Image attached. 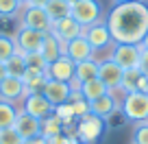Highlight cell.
Listing matches in <instances>:
<instances>
[{
    "instance_id": "cell-15",
    "label": "cell",
    "mask_w": 148,
    "mask_h": 144,
    "mask_svg": "<svg viewBox=\"0 0 148 144\" xmlns=\"http://www.w3.org/2000/svg\"><path fill=\"white\" fill-rule=\"evenodd\" d=\"M74 61L70 57H59V59L50 61L48 63V70H46V76L48 79H55V81H63V83H70L74 79Z\"/></svg>"
},
{
    "instance_id": "cell-5",
    "label": "cell",
    "mask_w": 148,
    "mask_h": 144,
    "mask_svg": "<svg viewBox=\"0 0 148 144\" xmlns=\"http://www.w3.org/2000/svg\"><path fill=\"white\" fill-rule=\"evenodd\" d=\"M111 59L116 61L122 70H137L142 61V46L135 44H113L111 48Z\"/></svg>"
},
{
    "instance_id": "cell-34",
    "label": "cell",
    "mask_w": 148,
    "mask_h": 144,
    "mask_svg": "<svg viewBox=\"0 0 148 144\" xmlns=\"http://www.w3.org/2000/svg\"><path fill=\"white\" fill-rule=\"evenodd\" d=\"M24 144H48V140L42 138V135H35V138H31V140H24Z\"/></svg>"
},
{
    "instance_id": "cell-30",
    "label": "cell",
    "mask_w": 148,
    "mask_h": 144,
    "mask_svg": "<svg viewBox=\"0 0 148 144\" xmlns=\"http://www.w3.org/2000/svg\"><path fill=\"white\" fill-rule=\"evenodd\" d=\"M131 144H148V122H139L133 127Z\"/></svg>"
},
{
    "instance_id": "cell-8",
    "label": "cell",
    "mask_w": 148,
    "mask_h": 144,
    "mask_svg": "<svg viewBox=\"0 0 148 144\" xmlns=\"http://www.w3.org/2000/svg\"><path fill=\"white\" fill-rule=\"evenodd\" d=\"M83 37L92 44L94 52L96 50H105V48H113V37H111L109 26H107L105 20H100V22L83 28Z\"/></svg>"
},
{
    "instance_id": "cell-27",
    "label": "cell",
    "mask_w": 148,
    "mask_h": 144,
    "mask_svg": "<svg viewBox=\"0 0 148 144\" xmlns=\"http://www.w3.org/2000/svg\"><path fill=\"white\" fill-rule=\"evenodd\" d=\"M26 70H35V72H46L48 70V61L42 52H26Z\"/></svg>"
},
{
    "instance_id": "cell-40",
    "label": "cell",
    "mask_w": 148,
    "mask_h": 144,
    "mask_svg": "<svg viewBox=\"0 0 148 144\" xmlns=\"http://www.w3.org/2000/svg\"><path fill=\"white\" fill-rule=\"evenodd\" d=\"M144 92H146V94H148V81H146V88H144Z\"/></svg>"
},
{
    "instance_id": "cell-1",
    "label": "cell",
    "mask_w": 148,
    "mask_h": 144,
    "mask_svg": "<svg viewBox=\"0 0 148 144\" xmlns=\"http://www.w3.org/2000/svg\"><path fill=\"white\" fill-rule=\"evenodd\" d=\"M105 22L109 26L113 44L139 46L148 33V5L144 0L113 5L105 15Z\"/></svg>"
},
{
    "instance_id": "cell-23",
    "label": "cell",
    "mask_w": 148,
    "mask_h": 144,
    "mask_svg": "<svg viewBox=\"0 0 148 144\" xmlns=\"http://www.w3.org/2000/svg\"><path fill=\"white\" fill-rule=\"evenodd\" d=\"M5 65H7V74L9 76L22 79V76L26 74V59H24V52H20V50H15L13 55L5 61Z\"/></svg>"
},
{
    "instance_id": "cell-3",
    "label": "cell",
    "mask_w": 148,
    "mask_h": 144,
    "mask_svg": "<svg viewBox=\"0 0 148 144\" xmlns=\"http://www.w3.org/2000/svg\"><path fill=\"white\" fill-rule=\"evenodd\" d=\"M72 15L83 28L92 26V24L105 20V11H102L100 0H76L72 5Z\"/></svg>"
},
{
    "instance_id": "cell-6",
    "label": "cell",
    "mask_w": 148,
    "mask_h": 144,
    "mask_svg": "<svg viewBox=\"0 0 148 144\" xmlns=\"http://www.w3.org/2000/svg\"><path fill=\"white\" fill-rule=\"evenodd\" d=\"M22 26H28L46 35L52 28V20L44 7H22Z\"/></svg>"
},
{
    "instance_id": "cell-4",
    "label": "cell",
    "mask_w": 148,
    "mask_h": 144,
    "mask_svg": "<svg viewBox=\"0 0 148 144\" xmlns=\"http://www.w3.org/2000/svg\"><path fill=\"white\" fill-rule=\"evenodd\" d=\"M102 133H105V120L102 118L87 114V116L76 120V138H79V142L96 144L102 138Z\"/></svg>"
},
{
    "instance_id": "cell-7",
    "label": "cell",
    "mask_w": 148,
    "mask_h": 144,
    "mask_svg": "<svg viewBox=\"0 0 148 144\" xmlns=\"http://www.w3.org/2000/svg\"><path fill=\"white\" fill-rule=\"evenodd\" d=\"M122 76H124V70L116 63V61L107 57V59L98 61V79L107 85L109 92H118L122 85Z\"/></svg>"
},
{
    "instance_id": "cell-17",
    "label": "cell",
    "mask_w": 148,
    "mask_h": 144,
    "mask_svg": "<svg viewBox=\"0 0 148 144\" xmlns=\"http://www.w3.org/2000/svg\"><path fill=\"white\" fill-rule=\"evenodd\" d=\"M13 129L18 131V135L22 140H31V138H35V135H42V120L28 116L26 112L20 109L18 118H15V122H13Z\"/></svg>"
},
{
    "instance_id": "cell-11",
    "label": "cell",
    "mask_w": 148,
    "mask_h": 144,
    "mask_svg": "<svg viewBox=\"0 0 148 144\" xmlns=\"http://www.w3.org/2000/svg\"><path fill=\"white\" fill-rule=\"evenodd\" d=\"M50 33L55 35L57 39H59L61 44H68L70 39H74V37H79V35H83V26H81V24L76 22L72 15H68V18L55 20V22H52Z\"/></svg>"
},
{
    "instance_id": "cell-12",
    "label": "cell",
    "mask_w": 148,
    "mask_h": 144,
    "mask_svg": "<svg viewBox=\"0 0 148 144\" xmlns=\"http://www.w3.org/2000/svg\"><path fill=\"white\" fill-rule=\"evenodd\" d=\"M28 96L26 88H24L22 79H18V76H7L2 83H0V101H9L13 103V105H22V101Z\"/></svg>"
},
{
    "instance_id": "cell-33",
    "label": "cell",
    "mask_w": 148,
    "mask_h": 144,
    "mask_svg": "<svg viewBox=\"0 0 148 144\" xmlns=\"http://www.w3.org/2000/svg\"><path fill=\"white\" fill-rule=\"evenodd\" d=\"M139 70H142L144 74L148 76V50L142 48V61H139Z\"/></svg>"
},
{
    "instance_id": "cell-19",
    "label": "cell",
    "mask_w": 148,
    "mask_h": 144,
    "mask_svg": "<svg viewBox=\"0 0 148 144\" xmlns=\"http://www.w3.org/2000/svg\"><path fill=\"white\" fill-rule=\"evenodd\" d=\"M63 46L65 44H61L59 39L52 35V33H46L44 35V44H42V55L46 57V61L50 63V61H55V59H59V57H63Z\"/></svg>"
},
{
    "instance_id": "cell-26",
    "label": "cell",
    "mask_w": 148,
    "mask_h": 144,
    "mask_svg": "<svg viewBox=\"0 0 148 144\" xmlns=\"http://www.w3.org/2000/svg\"><path fill=\"white\" fill-rule=\"evenodd\" d=\"M59 133H63V122H61V118L52 112L48 118L42 120V138L50 140V138H55V135H59Z\"/></svg>"
},
{
    "instance_id": "cell-29",
    "label": "cell",
    "mask_w": 148,
    "mask_h": 144,
    "mask_svg": "<svg viewBox=\"0 0 148 144\" xmlns=\"http://www.w3.org/2000/svg\"><path fill=\"white\" fill-rule=\"evenodd\" d=\"M22 11L18 0H0V18H15Z\"/></svg>"
},
{
    "instance_id": "cell-9",
    "label": "cell",
    "mask_w": 148,
    "mask_h": 144,
    "mask_svg": "<svg viewBox=\"0 0 148 144\" xmlns=\"http://www.w3.org/2000/svg\"><path fill=\"white\" fill-rule=\"evenodd\" d=\"M13 39H15L18 50L24 52V55H26V52H39V50H42V44H44V33L33 31V28L20 24V28L15 31Z\"/></svg>"
},
{
    "instance_id": "cell-37",
    "label": "cell",
    "mask_w": 148,
    "mask_h": 144,
    "mask_svg": "<svg viewBox=\"0 0 148 144\" xmlns=\"http://www.w3.org/2000/svg\"><path fill=\"white\" fill-rule=\"evenodd\" d=\"M139 46H142V48H144V50H148V33H146V37H144V39H142V44H139Z\"/></svg>"
},
{
    "instance_id": "cell-24",
    "label": "cell",
    "mask_w": 148,
    "mask_h": 144,
    "mask_svg": "<svg viewBox=\"0 0 148 144\" xmlns=\"http://www.w3.org/2000/svg\"><path fill=\"white\" fill-rule=\"evenodd\" d=\"M46 13L50 15V20H61V18H68L72 13V5H70L68 0H48L46 2Z\"/></svg>"
},
{
    "instance_id": "cell-14",
    "label": "cell",
    "mask_w": 148,
    "mask_h": 144,
    "mask_svg": "<svg viewBox=\"0 0 148 144\" xmlns=\"http://www.w3.org/2000/svg\"><path fill=\"white\" fill-rule=\"evenodd\" d=\"M42 94L48 98V103H50L52 107H59V105H63V103L70 101V94H72V90H70V83L48 79L46 85H44V90H42Z\"/></svg>"
},
{
    "instance_id": "cell-21",
    "label": "cell",
    "mask_w": 148,
    "mask_h": 144,
    "mask_svg": "<svg viewBox=\"0 0 148 144\" xmlns=\"http://www.w3.org/2000/svg\"><path fill=\"white\" fill-rule=\"evenodd\" d=\"M79 92L83 94V98H85L87 103H92V101H96V98L105 96L109 90H107V85L96 76V79H92V81H85V83H81V90H79Z\"/></svg>"
},
{
    "instance_id": "cell-13",
    "label": "cell",
    "mask_w": 148,
    "mask_h": 144,
    "mask_svg": "<svg viewBox=\"0 0 148 144\" xmlns=\"http://www.w3.org/2000/svg\"><path fill=\"white\" fill-rule=\"evenodd\" d=\"M63 55L70 57L74 63H81V61H85V59H94V48L83 35H79V37L70 39L63 46Z\"/></svg>"
},
{
    "instance_id": "cell-35",
    "label": "cell",
    "mask_w": 148,
    "mask_h": 144,
    "mask_svg": "<svg viewBox=\"0 0 148 144\" xmlns=\"http://www.w3.org/2000/svg\"><path fill=\"white\" fill-rule=\"evenodd\" d=\"M46 2L48 0H28L26 7H46Z\"/></svg>"
},
{
    "instance_id": "cell-42",
    "label": "cell",
    "mask_w": 148,
    "mask_h": 144,
    "mask_svg": "<svg viewBox=\"0 0 148 144\" xmlns=\"http://www.w3.org/2000/svg\"><path fill=\"white\" fill-rule=\"evenodd\" d=\"M74 144H85V142H74Z\"/></svg>"
},
{
    "instance_id": "cell-20",
    "label": "cell",
    "mask_w": 148,
    "mask_h": 144,
    "mask_svg": "<svg viewBox=\"0 0 148 144\" xmlns=\"http://www.w3.org/2000/svg\"><path fill=\"white\" fill-rule=\"evenodd\" d=\"M98 76V59H85L81 63L74 65V79L79 83H85V81H92Z\"/></svg>"
},
{
    "instance_id": "cell-31",
    "label": "cell",
    "mask_w": 148,
    "mask_h": 144,
    "mask_svg": "<svg viewBox=\"0 0 148 144\" xmlns=\"http://www.w3.org/2000/svg\"><path fill=\"white\" fill-rule=\"evenodd\" d=\"M0 144H24V140L11 127V129H0Z\"/></svg>"
},
{
    "instance_id": "cell-10",
    "label": "cell",
    "mask_w": 148,
    "mask_h": 144,
    "mask_svg": "<svg viewBox=\"0 0 148 144\" xmlns=\"http://www.w3.org/2000/svg\"><path fill=\"white\" fill-rule=\"evenodd\" d=\"M20 109H22V112H26L28 116L37 118V120H44V118H48L52 112H55V107L48 103V98L44 96L42 92L28 94V96L22 101V107H20Z\"/></svg>"
},
{
    "instance_id": "cell-28",
    "label": "cell",
    "mask_w": 148,
    "mask_h": 144,
    "mask_svg": "<svg viewBox=\"0 0 148 144\" xmlns=\"http://www.w3.org/2000/svg\"><path fill=\"white\" fill-rule=\"evenodd\" d=\"M15 50H18V46H15L13 35H9V33H0V61H7Z\"/></svg>"
},
{
    "instance_id": "cell-32",
    "label": "cell",
    "mask_w": 148,
    "mask_h": 144,
    "mask_svg": "<svg viewBox=\"0 0 148 144\" xmlns=\"http://www.w3.org/2000/svg\"><path fill=\"white\" fill-rule=\"evenodd\" d=\"M74 142H79V140L70 138L68 133H59V135H55V138L48 140V144H74Z\"/></svg>"
},
{
    "instance_id": "cell-2",
    "label": "cell",
    "mask_w": 148,
    "mask_h": 144,
    "mask_svg": "<svg viewBox=\"0 0 148 144\" xmlns=\"http://www.w3.org/2000/svg\"><path fill=\"white\" fill-rule=\"evenodd\" d=\"M122 116L129 122H148V94L146 92H129L120 103Z\"/></svg>"
},
{
    "instance_id": "cell-36",
    "label": "cell",
    "mask_w": 148,
    "mask_h": 144,
    "mask_svg": "<svg viewBox=\"0 0 148 144\" xmlns=\"http://www.w3.org/2000/svg\"><path fill=\"white\" fill-rule=\"evenodd\" d=\"M7 76H9V74H7V65H5V61H0V83H2Z\"/></svg>"
},
{
    "instance_id": "cell-39",
    "label": "cell",
    "mask_w": 148,
    "mask_h": 144,
    "mask_svg": "<svg viewBox=\"0 0 148 144\" xmlns=\"http://www.w3.org/2000/svg\"><path fill=\"white\" fill-rule=\"evenodd\" d=\"M18 2H20L22 7H26V2H28V0H18Z\"/></svg>"
},
{
    "instance_id": "cell-16",
    "label": "cell",
    "mask_w": 148,
    "mask_h": 144,
    "mask_svg": "<svg viewBox=\"0 0 148 144\" xmlns=\"http://www.w3.org/2000/svg\"><path fill=\"white\" fill-rule=\"evenodd\" d=\"M118 109H120V103H118V98H116V92H107L105 96H100V98L89 103V114L102 118V120L111 118Z\"/></svg>"
},
{
    "instance_id": "cell-38",
    "label": "cell",
    "mask_w": 148,
    "mask_h": 144,
    "mask_svg": "<svg viewBox=\"0 0 148 144\" xmlns=\"http://www.w3.org/2000/svg\"><path fill=\"white\" fill-rule=\"evenodd\" d=\"M116 5H120V2H135V0H113Z\"/></svg>"
},
{
    "instance_id": "cell-18",
    "label": "cell",
    "mask_w": 148,
    "mask_h": 144,
    "mask_svg": "<svg viewBox=\"0 0 148 144\" xmlns=\"http://www.w3.org/2000/svg\"><path fill=\"white\" fill-rule=\"evenodd\" d=\"M146 81H148V76L144 74L139 68H137V70H126L124 76H122L120 90H122L124 94H129V92H144Z\"/></svg>"
},
{
    "instance_id": "cell-41",
    "label": "cell",
    "mask_w": 148,
    "mask_h": 144,
    "mask_svg": "<svg viewBox=\"0 0 148 144\" xmlns=\"http://www.w3.org/2000/svg\"><path fill=\"white\" fill-rule=\"evenodd\" d=\"M68 2H70V5H74V2H76V0H68Z\"/></svg>"
},
{
    "instance_id": "cell-22",
    "label": "cell",
    "mask_w": 148,
    "mask_h": 144,
    "mask_svg": "<svg viewBox=\"0 0 148 144\" xmlns=\"http://www.w3.org/2000/svg\"><path fill=\"white\" fill-rule=\"evenodd\" d=\"M46 81H48L46 72H35V70H26V74L22 76V83H24V88H26L28 94L42 92L44 85H46Z\"/></svg>"
},
{
    "instance_id": "cell-25",
    "label": "cell",
    "mask_w": 148,
    "mask_h": 144,
    "mask_svg": "<svg viewBox=\"0 0 148 144\" xmlns=\"http://www.w3.org/2000/svg\"><path fill=\"white\" fill-rule=\"evenodd\" d=\"M18 112H20L18 105L9 101H0V129H11L18 118Z\"/></svg>"
}]
</instances>
